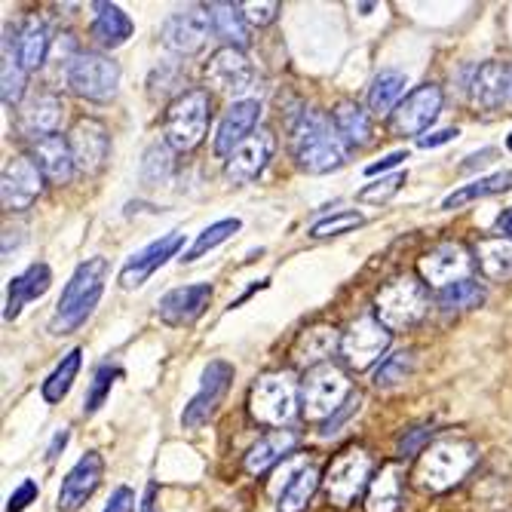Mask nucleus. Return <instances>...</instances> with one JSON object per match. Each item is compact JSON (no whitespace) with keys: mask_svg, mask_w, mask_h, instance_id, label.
I'll list each match as a JSON object with an SVG mask.
<instances>
[{"mask_svg":"<svg viewBox=\"0 0 512 512\" xmlns=\"http://www.w3.org/2000/svg\"><path fill=\"white\" fill-rule=\"evenodd\" d=\"M132 509H135V491L126 485H120L105 506V512H132Z\"/></svg>","mask_w":512,"mask_h":512,"instance_id":"nucleus-50","label":"nucleus"},{"mask_svg":"<svg viewBox=\"0 0 512 512\" xmlns=\"http://www.w3.org/2000/svg\"><path fill=\"white\" fill-rule=\"evenodd\" d=\"M479 463V445L470 439H436L433 445H427L414 463V485L430 494H442L451 491L454 485H460L470 476V470Z\"/></svg>","mask_w":512,"mask_h":512,"instance_id":"nucleus-1","label":"nucleus"},{"mask_svg":"<svg viewBox=\"0 0 512 512\" xmlns=\"http://www.w3.org/2000/svg\"><path fill=\"white\" fill-rule=\"evenodd\" d=\"M172 148L169 145H151L145 151V160H142V181L145 184H166L172 178Z\"/></svg>","mask_w":512,"mask_h":512,"instance_id":"nucleus-42","label":"nucleus"},{"mask_svg":"<svg viewBox=\"0 0 512 512\" xmlns=\"http://www.w3.org/2000/svg\"><path fill=\"white\" fill-rule=\"evenodd\" d=\"M68 145H71V157H74V166L86 175H96L102 172L108 154H111V135H108V126L102 120H92V117H83L74 123L71 135H68Z\"/></svg>","mask_w":512,"mask_h":512,"instance_id":"nucleus-14","label":"nucleus"},{"mask_svg":"<svg viewBox=\"0 0 512 512\" xmlns=\"http://www.w3.org/2000/svg\"><path fill=\"white\" fill-rule=\"evenodd\" d=\"M184 246V237L181 234H166L163 240H154L151 246H145L142 252H135L123 270H120V286L123 289H138L145 283V279H151L169 258L178 255V249Z\"/></svg>","mask_w":512,"mask_h":512,"instance_id":"nucleus-22","label":"nucleus"},{"mask_svg":"<svg viewBox=\"0 0 512 512\" xmlns=\"http://www.w3.org/2000/svg\"><path fill=\"white\" fill-rule=\"evenodd\" d=\"M371 479H375V460H371L365 448L350 445L329 463L322 488L329 503H335L338 509H347L371 485Z\"/></svg>","mask_w":512,"mask_h":512,"instance_id":"nucleus-7","label":"nucleus"},{"mask_svg":"<svg viewBox=\"0 0 512 512\" xmlns=\"http://www.w3.org/2000/svg\"><path fill=\"white\" fill-rule=\"evenodd\" d=\"M411 365H414V353L411 350H399V353L381 359V365H378L375 378H371V381H375V387H393V384L408 378Z\"/></svg>","mask_w":512,"mask_h":512,"instance_id":"nucleus-44","label":"nucleus"},{"mask_svg":"<svg viewBox=\"0 0 512 512\" xmlns=\"http://www.w3.org/2000/svg\"><path fill=\"white\" fill-rule=\"evenodd\" d=\"M62 111L65 108H62V99L59 96H53V92H40V96H34L22 108L19 129L25 135H31L34 142H40V138H46V135H56V126L62 120Z\"/></svg>","mask_w":512,"mask_h":512,"instance_id":"nucleus-26","label":"nucleus"},{"mask_svg":"<svg viewBox=\"0 0 512 512\" xmlns=\"http://www.w3.org/2000/svg\"><path fill=\"white\" fill-rule=\"evenodd\" d=\"M80 362H83V350L80 347H74L68 356H62V362L53 368V375L46 378L43 387H40V393H43L46 402L56 405V402H62L68 396V390H71V384L77 378V371H80Z\"/></svg>","mask_w":512,"mask_h":512,"instance_id":"nucleus-38","label":"nucleus"},{"mask_svg":"<svg viewBox=\"0 0 512 512\" xmlns=\"http://www.w3.org/2000/svg\"><path fill=\"white\" fill-rule=\"evenodd\" d=\"M102 476H105V457L99 451H86L68 470V476L59 488V500H56L59 512H77L92 494L99 491Z\"/></svg>","mask_w":512,"mask_h":512,"instance_id":"nucleus-17","label":"nucleus"},{"mask_svg":"<svg viewBox=\"0 0 512 512\" xmlns=\"http://www.w3.org/2000/svg\"><path fill=\"white\" fill-rule=\"evenodd\" d=\"M212 301V286L209 283H197V286H178L172 292H166L160 301H157V316L166 322V325H194L206 307Z\"/></svg>","mask_w":512,"mask_h":512,"instance_id":"nucleus-20","label":"nucleus"},{"mask_svg":"<svg viewBox=\"0 0 512 512\" xmlns=\"http://www.w3.org/2000/svg\"><path fill=\"white\" fill-rule=\"evenodd\" d=\"M298 442H301V436L295 433V430H273V433H267V436H261L252 448H249V454H246V473L249 476H261V473H267L273 463H279L283 457H289L295 448H298Z\"/></svg>","mask_w":512,"mask_h":512,"instance_id":"nucleus-24","label":"nucleus"},{"mask_svg":"<svg viewBox=\"0 0 512 512\" xmlns=\"http://www.w3.org/2000/svg\"><path fill=\"white\" fill-rule=\"evenodd\" d=\"M473 264H476V258L467 252L463 243H442V246L430 249L417 267H421L424 283L445 289L451 283H460V279H470Z\"/></svg>","mask_w":512,"mask_h":512,"instance_id":"nucleus-18","label":"nucleus"},{"mask_svg":"<svg viewBox=\"0 0 512 512\" xmlns=\"http://www.w3.org/2000/svg\"><path fill=\"white\" fill-rule=\"evenodd\" d=\"M37 494H40L37 482H34V479H25V482L10 494V500H7V512H25V509L37 500Z\"/></svg>","mask_w":512,"mask_h":512,"instance_id":"nucleus-49","label":"nucleus"},{"mask_svg":"<svg viewBox=\"0 0 512 512\" xmlns=\"http://www.w3.org/2000/svg\"><path fill=\"white\" fill-rule=\"evenodd\" d=\"M292 157L304 172L322 175L347 163V145L325 114L301 111L292 123Z\"/></svg>","mask_w":512,"mask_h":512,"instance_id":"nucleus-2","label":"nucleus"},{"mask_svg":"<svg viewBox=\"0 0 512 512\" xmlns=\"http://www.w3.org/2000/svg\"><path fill=\"white\" fill-rule=\"evenodd\" d=\"M298 393L301 390L286 371H270V375H261L249 390V414L264 427H283L295 414Z\"/></svg>","mask_w":512,"mask_h":512,"instance_id":"nucleus-8","label":"nucleus"},{"mask_svg":"<svg viewBox=\"0 0 512 512\" xmlns=\"http://www.w3.org/2000/svg\"><path fill=\"white\" fill-rule=\"evenodd\" d=\"M402 92H405V74L399 71H381L375 77V83H371L368 89V108L371 114H390L396 111L402 102Z\"/></svg>","mask_w":512,"mask_h":512,"instance_id":"nucleus-37","label":"nucleus"},{"mask_svg":"<svg viewBox=\"0 0 512 512\" xmlns=\"http://www.w3.org/2000/svg\"><path fill=\"white\" fill-rule=\"evenodd\" d=\"M154 494H157V488H154V485H148V491H145V503H142V512H154Z\"/></svg>","mask_w":512,"mask_h":512,"instance_id":"nucleus-55","label":"nucleus"},{"mask_svg":"<svg viewBox=\"0 0 512 512\" xmlns=\"http://www.w3.org/2000/svg\"><path fill=\"white\" fill-rule=\"evenodd\" d=\"M34 160L40 166V172L50 178L53 184H68L74 175V157H71V145L68 138L56 135H46L40 142H34Z\"/></svg>","mask_w":512,"mask_h":512,"instance_id":"nucleus-27","label":"nucleus"},{"mask_svg":"<svg viewBox=\"0 0 512 512\" xmlns=\"http://www.w3.org/2000/svg\"><path fill=\"white\" fill-rule=\"evenodd\" d=\"M402 506V476L396 467H381L368 485L365 512H399Z\"/></svg>","mask_w":512,"mask_h":512,"instance_id":"nucleus-32","label":"nucleus"},{"mask_svg":"<svg viewBox=\"0 0 512 512\" xmlns=\"http://www.w3.org/2000/svg\"><path fill=\"white\" fill-rule=\"evenodd\" d=\"M0 96L7 108H16L25 96V68L19 56L10 53V37L4 40V68H0Z\"/></svg>","mask_w":512,"mask_h":512,"instance_id":"nucleus-41","label":"nucleus"},{"mask_svg":"<svg viewBox=\"0 0 512 512\" xmlns=\"http://www.w3.org/2000/svg\"><path fill=\"white\" fill-rule=\"evenodd\" d=\"M209 31H212V19H209V10H181L175 16L166 19L160 37H163V46L178 56H194L200 53L206 40H209Z\"/></svg>","mask_w":512,"mask_h":512,"instance_id":"nucleus-16","label":"nucleus"},{"mask_svg":"<svg viewBox=\"0 0 512 512\" xmlns=\"http://www.w3.org/2000/svg\"><path fill=\"white\" fill-rule=\"evenodd\" d=\"M243 224H240V218H221V221H215V224H209L203 234H197V240H194V246L181 255V264H191V261H197V258H203L206 252H212L215 246H221V243H227L230 237L237 234Z\"/></svg>","mask_w":512,"mask_h":512,"instance_id":"nucleus-39","label":"nucleus"},{"mask_svg":"<svg viewBox=\"0 0 512 512\" xmlns=\"http://www.w3.org/2000/svg\"><path fill=\"white\" fill-rule=\"evenodd\" d=\"M68 439H71V436H68V430H59V433L53 436V442H50V448H46V460H50V463H53V460L59 457V451H65V445H68Z\"/></svg>","mask_w":512,"mask_h":512,"instance_id":"nucleus-54","label":"nucleus"},{"mask_svg":"<svg viewBox=\"0 0 512 512\" xmlns=\"http://www.w3.org/2000/svg\"><path fill=\"white\" fill-rule=\"evenodd\" d=\"M206 80L218 92H224V96H246V92L255 86V68L243 56V50L221 46V50L212 53V59L206 62Z\"/></svg>","mask_w":512,"mask_h":512,"instance_id":"nucleus-15","label":"nucleus"},{"mask_svg":"<svg viewBox=\"0 0 512 512\" xmlns=\"http://www.w3.org/2000/svg\"><path fill=\"white\" fill-rule=\"evenodd\" d=\"M43 172L37 160L28 157H13L4 166V178H0V197H4V209L10 212H25L37 203L43 191Z\"/></svg>","mask_w":512,"mask_h":512,"instance_id":"nucleus-13","label":"nucleus"},{"mask_svg":"<svg viewBox=\"0 0 512 512\" xmlns=\"http://www.w3.org/2000/svg\"><path fill=\"white\" fill-rule=\"evenodd\" d=\"M430 313V292L417 276H396L387 286H381L375 298V316L390 332L414 329L417 322Z\"/></svg>","mask_w":512,"mask_h":512,"instance_id":"nucleus-5","label":"nucleus"},{"mask_svg":"<svg viewBox=\"0 0 512 512\" xmlns=\"http://www.w3.org/2000/svg\"><path fill=\"white\" fill-rule=\"evenodd\" d=\"M301 414L313 424H325L356 396L350 378L344 375V368L335 362H322L310 368L301 381Z\"/></svg>","mask_w":512,"mask_h":512,"instance_id":"nucleus-4","label":"nucleus"},{"mask_svg":"<svg viewBox=\"0 0 512 512\" xmlns=\"http://www.w3.org/2000/svg\"><path fill=\"white\" fill-rule=\"evenodd\" d=\"M273 151H276V135L270 129H258L252 138H246V142L227 157V166H224L227 178L237 184L255 181L267 169Z\"/></svg>","mask_w":512,"mask_h":512,"instance_id":"nucleus-19","label":"nucleus"},{"mask_svg":"<svg viewBox=\"0 0 512 512\" xmlns=\"http://www.w3.org/2000/svg\"><path fill=\"white\" fill-rule=\"evenodd\" d=\"M482 301H485V289L476 283V279H460V283H451V286H445V289L436 292V304L445 313L470 310V307H479Z\"/></svg>","mask_w":512,"mask_h":512,"instance_id":"nucleus-40","label":"nucleus"},{"mask_svg":"<svg viewBox=\"0 0 512 512\" xmlns=\"http://www.w3.org/2000/svg\"><path fill=\"white\" fill-rule=\"evenodd\" d=\"M53 286V270L46 264H31L25 273L10 279V289H7V310L4 319H16L22 313V307L34 298H43Z\"/></svg>","mask_w":512,"mask_h":512,"instance_id":"nucleus-25","label":"nucleus"},{"mask_svg":"<svg viewBox=\"0 0 512 512\" xmlns=\"http://www.w3.org/2000/svg\"><path fill=\"white\" fill-rule=\"evenodd\" d=\"M117 375H120V368H117V365H111V362L99 365V371L92 375V387H89V393H86L83 414H96V411L105 405V399H108V393H111Z\"/></svg>","mask_w":512,"mask_h":512,"instance_id":"nucleus-45","label":"nucleus"},{"mask_svg":"<svg viewBox=\"0 0 512 512\" xmlns=\"http://www.w3.org/2000/svg\"><path fill=\"white\" fill-rule=\"evenodd\" d=\"M503 191H512V169L506 172H494L488 178H479L473 184H463L454 194H448L442 200V209H460L473 200H485V197H494V194H503Z\"/></svg>","mask_w":512,"mask_h":512,"instance_id":"nucleus-34","label":"nucleus"},{"mask_svg":"<svg viewBox=\"0 0 512 512\" xmlns=\"http://www.w3.org/2000/svg\"><path fill=\"white\" fill-rule=\"evenodd\" d=\"M332 123H335V129L344 138L347 148H362L371 142V117L356 102H341L332 111Z\"/></svg>","mask_w":512,"mask_h":512,"instance_id":"nucleus-33","label":"nucleus"},{"mask_svg":"<svg viewBox=\"0 0 512 512\" xmlns=\"http://www.w3.org/2000/svg\"><path fill=\"white\" fill-rule=\"evenodd\" d=\"M439 111H442V89L436 83H424V86H417L414 92H408L405 102L393 111L390 126H393V132L399 138H405V135L421 138L433 126Z\"/></svg>","mask_w":512,"mask_h":512,"instance_id":"nucleus-12","label":"nucleus"},{"mask_svg":"<svg viewBox=\"0 0 512 512\" xmlns=\"http://www.w3.org/2000/svg\"><path fill=\"white\" fill-rule=\"evenodd\" d=\"M230 381H234V365L224 362V359H215L206 365L203 378H200V390L194 393V399L184 405V414H181V424L184 427H203L209 417L215 414V408L221 405V399L227 396L230 390Z\"/></svg>","mask_w":512,"mask_h":512,"instance_id":"nucleus-11","label":"nucleus"},{"mask_svg":"<svg viewBox=\"0 0 512 512\" xmlns=\"http://www.w3.org/2000/svg\"><path fill=\"white\" fill-rule=\"evenodd\" d=\"M120 83V65L102 53H77L68 62V86L89 102H108Z\"/></svg>","mask_w":512,"mask_h":512,"instance_id":"nucleus-9","label":"nucleus"},{"mask_svg":"<svg viewBox=\"0 0 512 512\" xmlns=\"http://www.w3.org/2000/svg\"><path fill=\"white\" fill-rule=\"evenodd\" d=\"M402 160H408V151H393V154H387L384 160H378V163H371V166L365 169V175H381V172H387V169L399 166Z\"/></svg>","mask_w":512,"mask_h":512,"instance_id":"nucleus-52","label":"nucleus"},{"mask_svg":"<svg viewBox=\"0 0 512 512\" xmlns=\"http://www.w3.org/2000/svg\"><path fill=\"white\" fill-rule=\"evenodd\" d=\"M209 92L206 89H188L169 105L166 111V145L172 151H194L209 129Z\"/></svg>","mask_w":512,"mask_h":512,"instance_id":"nucleus-6","label":"nucleus"},{"mask_svg":"<svg viewBox=\"0 0 512 512\" xmlns=\"http://www.w3.org/2000/svg\"><path fill=\"white\" fill-rule=\"evenodd\" d=\"M209 19H212V34L224 40L234 50H243L249 43V22L243 16L240 4H209Z\"/></svg>","mask_w":512,"mask_h":512,"instance_id":"nucleus-30","label":"nucleus"},{"mask_svg":"<svg viewBox=\"0 0 512 512\" xmlns=\"http://www.w3.org/2000/svg\"><path fill=\"white\" fill-rule=\"evenodd\" d=\"M494 234L503 237V240H512V206L503 209V212L497 215V221H494Z\"/></svg>","mask_w":512,"mask_h":512,"instance_id":"nucleus-53","label":"nucleus"},{"mask_svg":"<svg viewBox=\"0 0 512 512\" xmlns=\"http://www.w3.org/2000/svg\"><path fill=\"white\" fill-rule=\"evenodd\" d=\"M50 28H46L43 19H28L19 31V40H16V56L22 62L25 71H37L43 62H46V53H50Z\"/></svg>","mask_w":512,"mask_h":512,"instance_id":"nucleus-31","label":"nucleus"},{"mask_svg":"<svg viewBox=\"0 0 512 512\" xmlns=\"http://www.w3.org/2000/svg\"><path fill=\"white\" fill-rule=\"evenodd\" d=\"M408 181V172H393V175H384L381 181H371L365 184V188L356 194L359 203H387L393 200L399 191H402V184Z\"/></svg>","mask_w":512,"mask_h":512,"instance_id":"nucleus-46","label":"nucleus"},{"mask_svg":"<svg viewBox=\"0 0 512 512\" xmlns=\"http://www.w3.org/2000/svg\"><path fill=\"white\" fill-rule=\"evenodd\" d=\"M362 224H365V218H362L359 212L344 209V212H335V215H329V218L316 221V224L310 227V237H313V240H329V237L350 234V230H356V227H362Z\"/></svg>","mask_w":512,"mask_h":512,"instance_id":"nucleus-43","label":"nucleus"},{"mask_svg":"<svg viewBox=\"0 0 512 512\" xmlns=\"http://www.w3.org/2000/svg\"><path fill=\"white\" fill-rule=\"evenodd\" d=\"M240 7H243L246 22H252L258 28L276 22V16H279V4H276V0H246V4H240Z\"/></svg>","mask_w":512,"mask_h":512,"instance_id":"nucleus-47","label":"nucleus"},{"mask_svg":"<svg viewBox=\"0 0 512 512\" xmlns=\"http://www.w3.org/2000/svg\"><path fill=\"white\" fill-rule=\"evenodd\" d=\"M476 264L488 279H506L512 276V240L503 237H485L476 246Z\"/></svg>","mask_w":512,"mask_h":512,"instance_id":"nucleus-36","label":"nucleus"},{"mask_svg":"<svg viewBox=\"0 0 512 512\" xmlns=\"http://www.w3.org/2000/svg\"><path fill=\"white\" fill-rule=\"evenodd\" d=\"M258 120H261V105L255 99H243V102L230 105L218 123V132H215V154L218 157L234 154L246 138L255 135Z\"/></svg>","mask_w":512,"mask_h":512,"instance_id":"nucleus-21","label":"nucleus"},{"mask_svg":"<svg viewBox=\"0 0 512 512\" xmlns=\"http://www.w3.org/2000/svg\"><path fill=\"white\" fill-rule=\"evenodd\" d=\"M335 350H341V338L335 329H329V325H313V329L301 332L295 347H292V359L295 365H304L307 371L322 365L325 356H332Z\"/></svg>","mask_w":512,"mask_h":512,"instance_id":"nucleus-28","label":"nucleus"},{"mask_svg":"<svg viewBox=\"0 0 512 512\" xmlns=\"http://www.w3.org/2000/svg\"><path fill=\"white\" fill-rule=\"evenodd\" d=\"M135 25L117 4H96V19H92V37H96L105 50H117L132 37Z\"/></svg>","mask_w":512,"mask_h":512,"instance_id":"nucleus-29","label":"nucleus"},{"mask_svg":"<svg viewBox=\"0 0 512 512\" xmlns=\"http://www.w3.org/2000/svg\"><path fill=\"white\" fill-rule=\"evenodd\" d=\"M105 279H108V261L105 258H89L83 261L56 304V316H53V332L56 335H68L86 322V316L96 310L102 292H105Z\"/></svg>","mask_w":512,"mask_h":512,"instance_id":"nucleus-3","label":"nucleus"},{"mask_svg":"<svg viewBox=\"0 0 512 512\" xmlns=\"http://www.w3.org/2000/svg\"><path fill=\"white\" fill-rule=\"evenodd\" d=\"M430 436H433V427L430 424H424V427H414V430H405V436L399 439V445H396V457H414V454H421L424 451V442H430Z\"/></svg>","mask_w":512,"mask_h":512,"instance_id":"nucleus-48","label":"nucleus"},{"mask_svg":"<svg viewBox=\"0 0 512 512\" xmlns=\"http://www.w3.org/2000/svg\"><path fill=\"white\" fill-rule=\"evenodd\" d=\"M393 341V332L375 316L365 313L356 322H350V329L341 335V359L353 371H365L368 365H375Z\"/></svg>","mask_w":512,"mask_h":512,"instance_id":"nucleus-10","label":"nucleus"},{"mask_svg":"<svg viewBox=\"0 0 512 512\" xmlns=\"http://www.w3.org/2000/svg\"><path fill=\"white\" fill-rule=\"evenodd\" d=\"M506 148H509V151H512V132H509V135H506Z\"/></svg>","mask_w":512,"mask_h":512,"instance_id":"nucleus-56","label":"nucleus"},{"mask_svg":"<svg viewBox=\"0 0 512 512\" xmlns=\"http://www.w3.org/2000/svg\"><path fill=\"white\" fill-rule=\"evenodd\" d=\"M319 482H322V476H319V470L313 467V463L301 467V470L289 479V485L283 488V494H279V512H304L307 503L313 500Z\"/></svg>","mask_w":512,"mask_h":512,"instance_id":"nucleus-35","label":"nucleus"},{"mask_svg":"<svg viewBox=\"0 0 512 512\" xmlns=\"http://www.w3.org/2000/svg\"><path fill=\"white\" fill-rule=\"evenodd\" d=\"M457 135H460L457 129H436V132H427V135L417 138V145H421V148H439V145L454 142Z\"/></svg>","mask_w":512,"mask_h":512,"instance_id":"nucleus-51","label":"nucleus"},{"mask_svg":"<svg viewBox=\"0 0 512 512\" xmlns=\"http://www.w3.org/2000/svg\"><path fill=\"white\" fill-rule=\"evenodd\" d=\"M512 96V68L506 62H485L470 80V99L476 108L494 111Z\"/></svg>","mask_w":512,"mask_h":512,"instance_id":"nucleus-23","label":"nucleus"}]
</instances>
